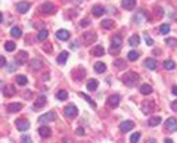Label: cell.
Returning a JSON list of instances; mask_svg holds the SVG:
<instances>
[{
    "label": "cell",
    "instance_id": "cell-1",
    "mask_svg": "<svg viewBox=\"0 0 177 143\" xmlns=\"http://www.w3.org/2000/svg\"><path fill=\"white\" fill-rule=\"evenodd\" d=\"M137 81H139V74H136L134 71H129V72H125V74L122 75V83H124L125 86H129V87L136 86Z\"/></svg>",
    "mask_w": 177,
    "mask_h": 143
},
{
    "label": "cell",
    "instance_id": "cell-2",
    "mask_svg": "<svg viewBox=\"0 0 177 143\" xmlns=\"http://www.w3.org/2000/svg\"><path fill=\"white\" fill-rule=\"evenodd\" d=\"M121 43H122V38L120 34H117V35L112 37V42H111V55H117L120 52Z\"/></svg>",
    "mask_w": 177,
    "mask_h": 143
},
{
    "label": "cell",
    "instance_id": "cell-3",
    "mask_svg": "<svg viewBox=\"0 0 177 143\" xmlns=\"http://www.w3.org/2000/svg\"><path fill=\"white\" fill-rule=\"evenodd\" d=\"M27 61H28V53H27L25 50L18 52V55L15 56V64H16V65H24Z\"/></svg>",
    "mask_w": 177,
    "mask_h": 143
},
{
    "label": "cell",
    "instance_id": "cell-4",
    "mask_svg": "<svg viewBox=\"0 0 177 143\" xmlns=\"http://www.w3.org/2000/svg\"><path fill=\"white\" fill-rule=\"evenodd\" d=\"M154 109H155V103L154 102H151V100H145L143 103H142V112L146 114V115L152 114Z\"/></svg>",
    "mask_w": 177,
    "mask_h": 143
},
{
    "label": "cell",
    "instance_id": "cell-5",
    "mask_svg": "<svg viewBox=\"0 0 177 143\" xmlns=\"http://www.w3.org/2000/svg\"><path fill=\"white\" fill-rule=\"evenodd\" d=\"M77 114H78V109L75 105H68L65 108V111H64V115H65L66 118H74Z\"/></svg>",
    "mask_w": 177,
    "mask_h": 143
},
{
    "label": "cell",
    "instance_id": "cell-6",
    "mask_svg": "<svg viewBox=\"0 0 177 143\" xmlns=\"http://www.w3.org/2000/svg\"><path fill=\"white\" fill-rule=\"evenodd\" d=\"M55 11H56V8L53 6L52 2H44L43 5H42V12L46 13V15H50V13H53Z\"/></svg>",
    "mask_w": 177,
    "mask_h": 143
},
{
    "label": "cell",
    "instance_id": "cell-7",
    "mask_svg": "<svg viewBox=\"0 0 177 143\" xmlns=\"http://www.w3.org/2000/svg\"><path fill=\"white\" fill-rule=\"evenodd\" d=\"M56 118V115H55V112H47V114H43L40 118H38V121L42 122V124H46V122H50V121H53Z\"/></svg>",
    "mask_w": 177,
    "mask_h": 143
},
{
    "label": "cell",
    "instance_id": "cell-8",
    "mask_svg": "<svg viewBox=\"0 0 177 143\" xmlns=\"http://www.w3.org/2000/svg\"><path fill=\"white\" fill-rule=\"evenodd\" d=\"M165 128L168 131H177V120L176 118H168L165 121Z\"/></svg>",
    "mask_w": 177,
    "mask_h": 143
},
{
    "label": "cell",
    "instance_id": "cell-9",
    "mask_svg": "<svg viewBox=\"0 0 177 143\" xmlns=\"http://www.w3.org/2000/svg\"><path fill=\"white\" fill-rule=\"evenodd\" d=\"M16 127H18L19 131H27V130L30 128V122L27 121V120H24V118L16 120Z\"/></svg>",
    "mask_w": 177,
    "mask_h": 143
},
{
    "label": "cell",
    "instance_id": "cell-10",
    "mask_svg": "<svg viewBox=\"0 0 177 143\" xmlns=\"http://www.w3.org/2000/svg\"><path fill=\"white\" fill-rule=\"evenodd\" d=\"M44 103H46V96H44V95H40V96H38V99L34 102L33 109L34 111H38L42 106H44Z\"/></svg>",
    "mask_w": 177,
    "mask_h": 143
},
{
    "label": "cell",
    "instance_id": "cell-11",
    "mask_svg": "<svg viewBox=\"0 0 177 143\" xmlns=\"http://www.w3.org/2000/svg\"><path fill=\"white\" fill-rule=\"evenodd\" d=\"M134 128V122L133 121H124L120 124V130H121L122 133H127L130 131V130H133Z\"/></svg>",
    "mask_w": 177,
    "mask_h": 143
},
{
    "label": "cell",
    "instance_id": "cell-12",
    "mask_svg": "<svg viewBox=\"0 0 177 143\" xmlns=\"http://www.w3.org/2000/svg\"><path fill=\"white\" fill-rule=\"evenodd\" d=\"M38 134H40L42 139H47V137L52 134V130H50L49 127H46V125H42V127L38 128Z\"/></svg>",
    "mask_w": 177,
    "mask_h": 143
},
{
    "label": "cell",
    "instance_id": "cell-13",
    "mask_svg": "<svg viewBox=\"0 0 177 143\" xmlns=\"http://www.w3.org/2000/svg\"><path fill=\"white\" fill-rule=\"evenodd\" d=\"M121 6L127 11H132L136 8V0H121Z\"/></svg>",
    "mask_w": 177,
    "mask_h": 143
},
{
    "label": "cell",
    "instance_id": "cell-14",
    "mask_svg": "<svg viewBox=\"0 0 177 143\" xmlns=\"http://www.w3.org/2000/svg\"><path fill=\"white\" fill-rule=\"evenodd\" d=\"M83 38H84V42L86 43H93L95 40H96V33L95 31H90V33H84L83 34Z\"/></svg>",
    "mask_w": 177,
    "mask_h": 143
},
{
    "label": "cell",
    "instance_id": "cell-15",
    "mask_svg": "<svg viewBox=\"0 0 177 143\" xmlns=\"http://www.w3.org/2000/svg\"><path fill=\"white\" fill-rule=\"evenodd\" d=\"M16 9H18L19 13H25V12L30 9V2H19L18 6H16Z\"/></svg>",
    "mask_w": 177,
    "mask_h": 143
},
{
    "label": "cell",
    "instance_id": "cell-16",
    "mask_svg": "<svg viewBox=\"0 0 177 143\" xmlns=\"http://www.w3.org/2000/svg\"><path fill=\"white\" fill-rule=\"evenodd\" d=\"M15 91H16V90H15V87H13L12 84H6V87H3V96H8V98H9V96H13Z\"/></svg>",
    "mask_w": 177,
    "mask_h": 143
},
{
    "label": "cell",
    "instance_id": "cell-17",
    "mask_svg": "<svg viewBox=\"0 0 177 143\" xmlns=\"http://www.w3.org/2000/svg\"><path fill=\"white\" fill-rule=\"evenodd\" d=\"M56 37L59 38V40H69V31H66V30H59V31H56Z\"/></svg>",
    "mask_w": 177,
    "mask_h": 143
},
{
    "label": "cell",
    "instance_id": "cell-18",
    "mask_svg": "<svg viewBox=\"0 0 177 143\" xmlns=\"http://www.w3.org/2000/svg\"><path fill=\"white\" fill-rule=\"evenodd\" d=\"M92 55L93 56H103L105 55V49H103L102 46H95V47L92 49Z\"/></svg>",
    "mask_w": 177,
    "mask_h": 143
},
{
    "label": "cell",
    "instance_id": "cell-19",
    "mask_svg": "<svg viewBox=\"0 0 177 143\" xmlns=\"http://www.w3.org/2000/svg\"><path fill=\"white\" fill-rule=\"evenodd\" d=\"M139 43H140V37H139L137 34H133L132 37L129 38V44H130L132 47H136V46H139Z\"/></svg>",
    "mask_w": 177,
    "mask_h": 143
},
{
    "label": "cell",
    "instance_id": "cell-20",
    "mask_svg": "<svg viewBox=\"0 0 177 143\" xmlns=\"http://www.w3.org/2000/svg\"><path fill=\"white\" fill-rule=\"evenodd\" d=\"M92 13H93L95 16H102V15L105 13V9H103V6H99V5H96V6H93V9H92Z\"/></svg>",
    "mask_w": 177,
    "mask_h": 143
},
{
    "label": "cell",
    "instance_id": "cell-21",
    "mask_svg": "<svg viewBox=\"0 0 177 143\" xmlns=\"http://www.w3.org/2000/svg\"><path fill=\"white\" fill-rule=\"evenodd\" d=\"M118 103H120V96H118V95H112L109 99H108V105L112 106V108H114V106H117Z\"/></svg>",
    "mask_w": 177,
    "mask_h": 143
},
{
    "label": "cell",
    "instance_id": "cell-22",
    "mask_svg": "<svg viewBox=\"0 0 177 143\" xmlns=\"http://www.w3.org/2000/svg\"><path fill=\"white\" fill-rule=\"evenodd\" d=\"M145 66L154 71V69H156V61H155V59H152V58H148V59L145 61Z\"/></svg>",
    "mask_w": 177,
    "mask_h": 143
},
{
    "label": "cell",
    "instance_id": "cell-23",
    "mask_svg": "<svg viewBox=\"0 0 177 143\" xmlns=\"http://www.w3.org/2000/svg\"><path fill=\"white\" fill-rule=\"evenodd\" d=\"M98 84H99V83H98V80H95V78H90V80L87 81V88L90 90V91H95V90L98 88Z\"/></svg>",
    "mask_w": 177,
    "mask_h": 143
},
{
    "label": "cell",
    "instance_id": "cell-24",
    "mask_svg": "<svg viewBox=\"0 0 177 143\" xmlns=\"http://www.w3.org/2000/svg\"><path fill=\"white\" fill-rule=\"evenodd\" d=\"M30 66H31L33 69H42V66H43V62H42L40 59H33V61L30 62Z\"/></svg>",
    "mask_w": 177,
    "mask_h": 143
},
{
    "label": "cell",
    "instance_id": "cell-25",
    "mask_svg": "<svg viewBox=\"0 0 177 143\" xmlns=\"http://www.w3.org/2000/svg\"><path fill=\"white\" fill-rule=\"evenodd\" d=\"M66 59H68V52H61L59 53V56H58V64H61V65H64L66 62Z\"/></svg>",
    "mask_w": 177,
    "mask_h": 143
},
{
    "label": "cell",
    "instance_id": "cell-26",
    "mask_svg": "<svg viewBox=\"0 0 177 143\" xmlns=\"http://www.w3.org/2000/svg\"><path fill=\"white\" fill-rule=\"evenodd\" d=\"M21 108H22V103H11L8 106V111L9 112H18V111H21Z\"/></svg>",
    "mask_w": 177,
    "mask_h": 143
},
{
    "label": "cell",
    "instance_id": "cell-27",
    "mask_svg": "<svg viewBox=\"0 0 177 143\" xmlns=\"http://www.w3.org/2000/svg\"><path fill=\"white\" fill-rule=\"evenodd\" d=\"M100 25H102L105 30H111V28H114V25H115V24H114L112 19H105V21H102Z\"/></svg>",
    "mask_w": 177,
    "mask_h": 143
},
{
    "label": "cell",
    "instance_id": "cell-28",
    "mask_svg": "<svg viewBox=\"0 0 177 143\" xmlns=\"http://www.w3.org/2000/svg\"><path fill=\"white\" fill-rule=\"evenodd\" d=\"M95 71L96 72H105L106 71V65L103 64V62H98V64H95Z\"/></svg>",
    "mask_w": 177,
    "mask_h": 143
},
{
    "label": "cell",
    "instance_id": "cell-29",
    "mask_svg": "<svg viewBox=\"0 0 177 143\" xmlns=\"http://www.w3.org/2000/svg\"><path fill=\"white\" fill-rule=\"evenodd\" d=\"M142 18H146V15H145L143 11H140L139 13H136V15L133 16V21L137 22V24H142Z\"/></svg>",
    "mask_w": 177,
    "mask_h": 143
},
{
    "label": "cell",
    "instance_id": "cell-30",
    "mask_svg": "<svg viewBox=\"0 0 177 143\" xmlns=\"http://www.w3.org/2000/svg\"><path fill=\"white\" fill-rule=\"evenodd\" d=\"M11 35H12V37H16V38H18V37H21V35H22V30L19 28V27H13V28L11 30Z\"/></svg>",
    "mask_w": 177,
    "mask_h": 143
},
{
    "label": "cell",
    "instance_id": "cell-31",
    "mask_svg": "<svg viewBox=\"0 0 177 143\" xmlns=\"http://www.w3.org/2000/svg\"><path fill=\"white\" fill-rule=\"evenodd\" d=\"M164 68H165V69H168V71L174 69V68H176V64H174V61H171V59H167L165 62H164Z\"/></svg>",
    "mask_w": 177,
    "mask_h": 143
},
{
    "label": "cell",
    "instance_id": "cell-32",
    "mask_svg": "<svg viewBox=\"0 0 177 143\" xmlns=\"http://www.w3.org/2000/svg\"><path fill=\"white\" fill-rule=\"evenodd\" d=\"M27 83H28V80H27L25 75H18V77H16V84H18V86H25Z\"/></svg>",
    "mask_w": 177,
    "mask_h": 143
},
{
    "label": "cell",
    "instance_id": "cell-33",
    "mask_svg": "<svg viewBox=\"0 0 177 143\" xmlns=\"http://www.w3.org/2000/svg\"><path fill=\"white\" fill-rule=\"evenodd\" d=\"M161 122V117H152L149 121H148V124L151 125V127H155V125H158Z\"/></svg>",
    "mask_w": 177,
    "mask_h": 143
},
{
    "label": "cell",
    "instance_id": "cell-34",
    "mask_svg": "<svg viewBox=\"0 0 177 143\" xmlns=\"http://www.w3.org/2000/svg\"><path fill=\"white\" fill-rule=\"evenodd\" d=\"M47 35H49V33H47L46 30H42V31L38 33V35H37V40H38V42H44V40L47 38Z\"/></svg>",
    "mask_w": 177,
    "mask_h": 143
},
{
    "label": "cell",
    "instance_id": "cell-35",
    "mask_svg": "<svg viewBox=\"0 0 177 143\" xmlns=\"http://www.w3.org/2000/svg\"><path fill=\"white\" fill-rule=\"evenodd\" d=\"M140 91H142L143 95H149V93H152V87H151L149 84H142V87H140Z\"/></svg>",
    "mask_w": 177,
    "mask_h": 143
},
{
    "label": "cell",
    "instance_id": "cell-36",
    "mask_svg": "<svg viewBox=\"0 0 177 143\" xmlns=\"http://www.w3.org/2000/svg\"><path fill=\"white\" fill-rule=\"evenodd\" d=\"M56 98L59 100H65V99H68V93H66L65 90H59L58 95H56Z\"/></svg>",
    "mask_w": 177,
    "mask_h": 143
},
{
    "label": "cell",
    "instance_id": "cell-37",
    "mask_svg": "<svg viewBox=\"0 0 177 143\" xmlns=\"http://www.w3.org/2000/svg\"><path fill=\"white\" fill-rule=\"evenodd\" d=\"M15 47H16V46H15L13 42H6V43H5V49H6L8 52H13V50H15Z\"/></svg>",
    "mask_w": 177,
    "mask_h": 143
},
{
    "label": "cell",
    "instance_id": "cell-38",
    "mask_svg": "<svg viewBox=\"0 0 177 143\" xmlns=\"http://www.w3.org/2000/svg\"><path fill=\"white\" fill-rule=\"evenodd\" d=\"M140 140V133H133L132 137H130V142L132 143H137Z\"/></svg>",
    "mask_w": 177,
    "mask_h": 143
},
{
    "label": "cell",
    "instance_id": "cell-39",
    "mask_svg": "<svg viewBox=\"0 0 177 143\" xmlns=\"http://www.w3.org/2000/svg\"><path fill=\"white\" fill-rule=\"evenodd\" d=\"M168 31H170V25H168V24H162V25L159 27V33L161 34H167Z\"/></svg>",
    "mask_w": 177,
    "mask_h": 143
},
{
    "label": "cell",
    "instance_id": "cell-40",
    "mask_svg": "<svg viewBox=\"0 0 177 143\" xmlns=\"http://www.w3.org/2000/svg\"><path fill=\"white\" fill-rule=\"evenodd\" d=\"M114 65H115V68H124V66H125V61L118 59V61H115V62H114Z\"/></svg>",
    "mask_w": 177,
    "mask_h": 143
},
{
    "label": "cell",
    "instance_id": "cell-41",
    "mask_svg": "<svg viewBox=\"0 0 177 143\" xmlns=\"http://www.w3.org/2000/svg\"><path fill=\"white\" fill-rule=\"evenodd\" d=\"M137 58H139V53H137V52H134V50L129 52V59H130V61H136Z\"/></svg>",
    "mask_w": 177,
    "mask_h": 143
},
{
    "label": "cell",
    "instance_id": "cell-42",
    "mask_svg": "<svg viewBox=\"0 0 177 143\" xmlns=\"http://www.w3.org/2000/svg\"><path fill=\"white\" fill-rule=\"evenodd\" d=\"M80 96H83V98H84V99L87 100V102H88V103H90V105H92V106H93V108H96V103H95L93 100L90 99V98H88L87 95H84V93H80Z\"/></svg>",
    "mask_w": 177,
    "mask_h": 143
},
{
    "label": "cell",
    "instance_id": "cell-43",
    "mask_svg": "<svg viewBox=\"0 0 177 143\" xmlns=\"http://www.w3.org/2000/svg\"><path fill=\"white\" fill-rule=\"evenodd\" d=\"M165 43L168 44V46H171V47H176V46H177V40H176V38H167Z\"/></svg>",
    "mask_w": 177,
    "mask_h": 143
},
{
    "label": "cell",
    "instance_id": "cell-44",
    "mask_svg": "<svg viewBox=\"0 0 177 143\" xmlns=\"http://www.w3.org/2000/svg\"><path fill=\"white\" fill-rule=\"evenodd\" d=\"M88 25H90V19H87V18L80 22V27H83V28H86V27H88Z\"/></svg>",
    "mask_w": 177,
    "mask_h": 143
},
{
    "label": "cell",
    "instance_id": "cell-45",
    "mask_svg": "<svg viewBox=\"0 0 177 143\" xmlns=\"http://www.w3.org/2000/svg\"><path fill=\"white\" fill-rule=\"evenodd\" d=\"M21 143H31V139H30V136H22Z\"/></svg>",
    "mask_w": 177,
    "mask_h": 143
},
{
    "label": "cell",
    "instance_id": "cell-46",
    "mask_svg": "<svg viewBox=\"0 0 177 143\" xmlns=\"http://www.w3.org/2000/svg\"><path fill=\"white\" fill-rule=\"evenodd\" d=\"M75 133H77L78 136H84V134H86L84 128H81V127H80V128H77V130H75Z\"/></svg>",
    "mask_w": 177,
    "mask_h": 143
},
{
    "label": "cell",
    "instance_id": "cell-47",
    "mask_svg": "<svg viewBox=\"0 0 177 143\" xmlns=\"http://www.w3.org/2000/svg\"><path fill=\"white\" fill-rule=\"evenodd\" d=\"M146 44H148V46H152V44H154V40H152L151 37H146Z\"/></svg>",
    "mask_w": 177,
    "mask_h": 143
},
{
    "label": "cell",
    "instance_id": "cell-48",
    "mask_svg": "<svg viewBox=\"0 0 177 143\" xmlns=\"http://www.w3.org/2000/svg\"><path fill=\"white\" fill-rule=\"evenodd\" d=\"M171 109H173V111H176V112H177V100L171 102Z\"/></svg>",
    "mask_w": 177,
    "mask_h": 143
},
{
    "label": "cell",
    "instance_id": "cell-49",
    "mask_svg": "<svg viewBox=\"0 0 177 143\" xmlns=\"http://www.w3.org/2000/svg\"><path fill=\"white\" fill-rule=\"evenodd\" d=\"M5 65H6V59L2 56V58H0V66H5Z\"/></svg>",
    "mask_w": 177,
    "mask_h": 143
},
{
    "label": "cell",
    "instance_id": "cell-50",
    "mask_svg": "<svg viewBox=\"0 0 177 143\" xmlns=\"http://www.w3.org/2000/svg\"><path fill=\"white\" fill-rule=\"evenodd\" d=\"M35 27H37V28H40V31H42V30H44V24H43V22H40V24H38V25H35Z\"/></svg>",
    "mask_w": 177,
    "mask_h": 143
},
{
    "label": "cell",
    "instance_id": "cell-51",
    "mask_svg": "<svg viewBox=\"0 0 177 143\" xmlns=\"http://www.w3.org/2000/svg\"><path fill=\"white\" fill-rule=\"evenodd\" d=\"M80 46V43L78 42H74V43H71V47H78Z\"/></svg>",
    "mask_w": 177,
    "mask_h": 143
},
{
    "label": "cell",
    "instance_id": "cell-52",
    "mask_svg": "<svg viewBox=\"0 0 177 143\" xmlns=\"http://www.w3.org/2000/svg\"><path fill=\"white\" fill-rule=\"evenodd\" d=\"M71 2H72V3H74V5H80V3H81V2H83V0H71Z\"/></svg>",
    "mask_w": 177,
    "mask_h": 143
},
{
    "label": "cell",
    "instance_id": "cell-53",
    "mask_svg": "<svg viewBox=\"0 0 177 143\" xmlns=\"http://www.w3.org/2000/svg\"><path fill=\"white\" fill-rule=\"evenodd\" d=\"M173 95H174V96H177V86H174V87H173Z\"/></svg>",
    "mask_w": 177,
    "mask_h": 143
},
{
    "label": "cell",
    "instance_id": "cell-54",
    "mask_svg": "<svg viewBox=\"0 0 177 143\" xmlns=\"http://www.w3.org/2000/svg\"><path fill=\"white\" fill-rule=\"evenodd\" d=\"M164 143H174V142H173L171 139H165V140H164Z\"/></svg>",
    "mask_w": 177,
    "mask_h": 143
},
{
    "label": "cell",
    "instance_id": "cell-55",
    "mask_svg": "<svg viewBox=\"0 0 177 143\" xmlns=\"http://www.w3.org/2000/svg\"><path fill=\"white\" fill-rule=\"evenodd\" d=\"M31 95H33V93H31V91H27V93H25V98H30V96H31Z\"/></svg>",
    "mask_w": 177,
    "mask_h": 143
},
{
    "label": "cell",
    "instance_id": "cell-56",
    "mask_svg": "<svg viewBox=\"0 0 177 143\" xmlns=\"http://www.w3.org/2000/svg\"><path fill=\"white\" fill-rule=\"evenodd\" d=\"M146 143H156V142H155V139H149Z\"/></svg>",
    "mask_w": 177,
    "mask_h": 143
}]
</instances>
